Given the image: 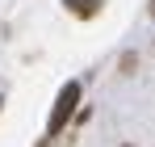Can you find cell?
Returning a JSON list of instances; mask_svg holds the SVG:
<instances>
[{"label": "cell", "mask_w": 155, "mask_h": 147, "mask_svg": "<svg viewBox=\"0 0 155 147\" xmlns=\"http://www.w3.org/2000/svg\"><path fill=\"white\" fill-rule=\"evenodd\" d=\"M80 97H84V84H80V80H67V84L59 88V97H54V105H51V118H46V135H42L38 147H51L54 139L63 135V126L80 114Z\"/></svg>", "instance_id": "cell-1"}, {"label": "cell", "mask_w": 155, "mask_h": 147, "mask_svg": "<svg viewBox=\"0 0 155 147\" xmlns=\"http://www.w3.org/2000/svg\"><path fill=\"white\" fill-rule=\"evenodd\" d=\"M63 4H67V13L80 17V21H92V17L105 9V0H63Z\"/></svg>", "instance_id": "cell-2"}, {"label": "cell", "mask_w": 155, "mask_h": 147, "mask_svg": "<svg viewBox=\"0 0 155 147\" xmlns=\"http://www.w3.org/2000/svg\"><path fill=\"white\" fill-rule=\"evenodd\" d=\"M138 67V55H122V72H134Z\"/></svg>", "instance_id": "cell-3"}, {"label": "cell", "mask_w": 155, "mask_h": 147, "mask_svg": "<svg viewBox=\"0 0 155 147\" xmlns=\"http://www.w3.org/2000/svg\"><path fill=\"white\" fill-rule=\"evenodd\" d=\"M147 9H151V13H155V0H151V4H147Z\"/></svg>", "instance_id": "cell-4"}, {"label": "cell", "mask_w": 155, "mask_h": 147, "mask_svg": "<svg viewBox=\"0 0 155 147\" xmlns=\"http://www.w3.org/2000/svg\"><path fill=\"white\" fill-rule=\"evenodd\" d=\"M0 109H4V97H0Z\"/></svg>", "instance_id": "cell-5"}, {"label": "cell", "mask_w": 155, "mask_h": 147, "mask_svg": "<svg viewBox=\"0 0 155 147\" xmlns=\"http://www.w3.org/2000/svg\"><path fill=\"white\" fill-rule=\"evenodd\" d=\"M126 147H130V143H126Z\"/></svg>", "instance_id": "cell-6"}]
</instances>
